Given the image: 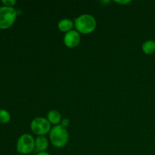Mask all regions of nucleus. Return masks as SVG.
Segmentation results:
<instances>
[{
  "mask_svg": "<svg viewBox=\"0 0 155 155\" xmlns=\"http://www.w3.org/2000/svg\"><path fill=\"white\" fill-rule=\"evenodd\" d=\"M74 26L78 33L89 34L95 31L97 27V22L92 15L84 14L80 15L74 20Z\"/></svg>",
  "mask_w": 155,
  "mask_h": 155,
  "instance_id": "1",
  "label": "nucleus"
},
{
  "mask_svg": "<svg viewBox=\"0 0 155 155\" xmlns=\"http://www.w3.org/2000/svg\"><path fill=\"white\" fill-rule=\"evenodd\" d=\"M49 139L53 146L58 148H61L66 146L69 141V133L67 128H64L60 124L51 127L49 133Z\"/></svg>",
  "mask_w": 155,
  "mask_h": 155,
  "instance_id": "2",
  "label": "nucleus"
},
{
  "mask_svg": "<svg viewBox=\"0 0 155 155\" xmlns=\"http://www.w3.org/2000/svg\"><path fill=\"white\" fill-rule=\"evenodd\" d=\"M18 11L15 8L0 7V29L5 30L12 27L16 21Z\"/></svg>",
  "mask_w": 155,
  "mask_h": 155,
  "instance_id": "3",
  "label": "nucleus"
},
{
  "mask_svg": "<svg viewBox=\"0 0 155 155\" xmlns=\"http://www.w3.org/2000/svg\"><path fill=\"white\" fill-rule=\"evenodd\" d=\"M35 150V139L30 134H23L17 142V151L20 154H29Z\"/></svg>",
  "mask_w": 155,
  "mask_h": 155,
  "instance_id": "4",
  "label": "nucleus"
},
{
  "mask_svg": "<svg viewBox=\"0 0 155 155\" xmlns=\"http://www.w3.org/2000/svg\"><path fill=\"white\" fill-rule=\"evenodd\" d=\"M31 131L38 136H45L50 133L51 130V124L48 122L47 118L36 117L32 120L30 124Z\"/></svg>",
  "mask_w": 155,
  "mask_h": 155,
  "instance_id": "5",
  "label": "nucleus"
},
{
  "mask_svg": "<svg viewBox=\"0 0 155 155\" xmlns=\"http://www.w3.org/2000/svg\"><path fill=\"white\" fill-rule=\"evenodd\" d=\"M80 40H81L80 33L74 30L65 33L63 39L64 45L71 48H76L77 46H78L79 44L80 43Z\"/></svg>",
  "mask_w": 155,
  "mask_h": 155,
  "instance_id": "6",
  "label": "nucleus"
},
{
  "mask_svg": "<svg viewBox=\"0 0 155 155\" xmlns=\"http://www.w3.org/2000/svg\"><path fill=\"white\" fill-rule=\"evenodd\" d=\"M48 148V140L45 136H37L35 139V150L38 153L43 152Z\"/></svg>",
  "mask_w": 155,
  "mask_h": 155,
  "instance_id": "7",
  "label": "nucleus"
},
{
  "mask_svg": "<svg viewBox=\"0 0 155 155\" xmlns=\"http://www.w3.org/2000/svg\"><path fill=\"white\" fill-rule=\"evenodd\" d=\"M74 26V22H73L71 19L68 18H64L61 20L58 24V28L61 32L63 33H68L71 30H73V27Z\"/></svg>",
  "mask_w": 155,
  "mask_h": 155,
  "instance_id": "8",
  "label": "nucleus"
},
{
  "mask_svg": "<svg viewBox=\"0 0 155 155\" xmlns=\"http://www.w3.org/2000/svg\"><path fill=\"white\" fill-rule=\"evenodd\" d=\"M47 120L48 122L51 124V125L57 126L59 125L61 122V115L60 112L58 111L57 110H51L47 114Z\"/></svg>",
  "mask_w": 155,
  "mask_h": 155,
  "instance_id": "9",
  "label": "nucleus"
},
{
  "mask_svg": "<svg viewBox=\"0 0 155 155\" xmlns=\"http://www.w3.org/2000/svg\"><path fill=\"white\" fill-rule=\"evenodd\" d=\"M142 51L146 54H151L155 51V42L153 40H147L142 44Z\"/></svg>",
  "mask_w": 155,
  "mask_h": 155,
  "instance_id": "10",
  "label": "nucleus"
},
{
  "mask_svg": "<svg viewBox=\"0 0 155 155\" xmlns=\"http://www.w3.org/2000/svg\"><path fill=\"white\" fill-rule=\"evenodd\" d=\"M10 113L5 109H0V124H6L10 121Z\"/></svg>",
  "mask_w": 155,
  "mask_h": 155,
  "instance_id": "11",
  "label": "nucleus"
},
{
  "mask_svg": "<svg viewBox=\"0 0 155 155\" xmlns=\"http://www.w3.org/2000/svg\"><path fill=\"white\" fill-rule=\"evenodd\" d=\"M2 3L4 5V6H6V7L14 8V6L15 5L17 2L15 0H2Z\"/></svg>",
  "mask_w": 155,
  "mask_h": 155,
  "instance_id": "12",
  "label": "nucleus"
},
{
  "mask_svg": "<svg viewBox=\"0 0 155 155\" xmlns=\"http://www.w3.org/2000/svg\"><path fill=\"white\" fill-rule=\"evenodd\" d=\"M70 124H71V120L68 118H64V119L61 120V122L60 125L64 127V128H67L68 127H69Z\"/></svg>",
  "mask_w": 155,
  "mask_h": 155,
  "instance_id": "13",
  "label": "nucleus"
},
{
  "mask_svg": "<svg viewBox=\"0 0 155 155\" xmlns=\"http://www.w3.org/2000/svg\"><path fill=\"white\" fill-rule=\"evenodd\" d=\"M115 2L120 5H127L129 4V3L131 2V1H130V0H125V1H115Z\"/></svg>",
  "mask_w": 155,
  "mask_h": 155,
  "instance_id": "14",
  "label": "nucleus"
},
{
  "mask_svg": "<svg viewBox=\"0 0 155 155\" xmlns=\"http://www.w3.org/2000/svg\"><path fill=\"white\" fill-rule=\"evenodd\" d=\"M36 155H51V154H48V153L46 152V151H43V152L37 153V154H36Z\"/></svg>",
  "mask_w": 155,
  "mask_h": 155,
  "instance_id": "15",
  "label": "nucleus"
},
{
  "mask_svg": "<svg viewBox=\"0 0 155 155\" xmlns=\"http://www.w3.org/2000/svg\"><path fill=\"white\" fill-rule=\"evenodd\" d=\"M18 155H23V154H18Z\"/></svg>",
  "mask_w": 155,
  "mask_h": 155,
  "instance_id": "16",
  "label": "nucleus"
}]
</instances>
